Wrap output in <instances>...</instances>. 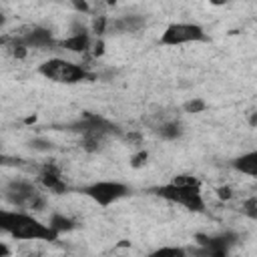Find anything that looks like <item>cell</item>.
I'll list each match as a JSON object with an SVG mask.
<instances>
[{"instance_id": "e0dca14e", "label": "cell", "mask_w": 257, "mask_h": 257, "mask_svg": "<svg viewBox=\"0 0 257 257\" xmlns=\"http://www.w3.org/2000/svg\"><path fill=\"white\" fill-rule=\"evenodd\" d=\"M243 213L249 217V219H255L257 221V199H247L243 203Z\"/></svg>"}, {"instance_id": "9a60e30c", "label": "cell", "mask_w": 257, "mask_h": 257, "mask_svg": "<svg viewBox=\"0 0 257 257\" xmlns=\"http://www.w3.org/2000/svg\"><path fill=\"white\" fill-rule=\"evenodd\" d=\"M108 26H110V20L104 16V14H98V16H94V20H92V32H94V36H102V34H106L108 32Z\"/></svg>"}, {"instance_id": "603a6c76", "label": "cell", "mask_w": 257, "mask_h": 257, "mask_svg": "<svg viewBox=\"0 0 257 257\" xmlns=\"http://www.w3.org/2000/svg\"><path fill=\"white\" fill-rule=\"evenodd\" d=\"M249 122H251V126L257 124V112H251V114H249Z\"/></svg>"}, {"instance_id": "7c38bea8", "label": "cell", "mask_w": 257, "mask_h": 257, "mask_svg": "<svg viewBox=\"0 0 257 257\" xmlns=\"http://www.w3.org/2000/svg\"><path fill=\"white\" fill-rule=\"evenodd\" d=\"M231 167L235 171H239L241 175H247V177H257V149L255 151H249V153H243L241 157H237Z\"/></svg>"}, {"instance_id": "ba28073f", "label": "cell", "mask_w": 257, "mask_h": 257, "mask_svg": "<svg viewBox=\"0 0 257 257\" xmlns=\"http://www.w3.org/2000/svg\"><path fill=\"white\" fill-rule=\"evenodd\" d=\"M197 241L203 245V253L211 255H225L229 247L237 241L235 233H221V235H197Z\"/></svg>"}, {"instance_id": "2e32d148", "label": "cell", "mask_w": 257, "mask_h": 257, "mask_svg": "<svg viewBox=\"0 0 257 257\" xmlns=\"http://www.w3.org/2000/svg\"><path fill=\"white\" fill-rule=\"evenodd\" d=\"M205 100H201V98H193V100H187L185 104H183V108H185V112H203L205 110Z\"/></svg>"}, {"instance_id": "8992f818", "label": "cell", "mask_w": 257, "mask_h": 257, "mask_svg": "<svg viewBox=\"0 0 257 257\" xmlns=\"http://www.w3.org/2000/svg\"><path fill=\"white\" fill-rule=\"evenodd\" d=\"M80 193L86 195L88 199H92L96 205L108 207V205L120 201L122 197H126L131 193V189H128V185L118 183V181H96V183L82 187Z\"/></svg>"}, {"instance_id": "ffe728a7", "label": "cell", "mask_w": 257, "mask_h": 257, "mask_svg": "<svg viewBox=\"0 0 257 257\" xmlns=\"http://www.w3.org/2000/svg\"><path fill=\"white\" fill-rule=\"evenodd\" d=\"M72 6H74L78 12H84V14L90 10V8H88V4H86V0H72Z\"/></svg>"}, {"instance_id": "d6986e66", "label": "cell", "mask_w": 257, "mask_h": 257, "mask_svg": "<svg viewBox=\"0 0 257 257\" xmlns=\"http://www.w3.org/2000/svg\"><path fill=\"white\" fill-rule=\"evenodd\" d=\"M157 255H165V253H171V255H183L185 251L183 249H179V247H161L159 251H155Z\"/></svg>"}, {"instance_id": "30bf717a", "label": "cell", "mask_w": 257, "mask_h": 257, "mask_svg": "<svg viewBox=\"0 0 257 257\" xmlns=\"http://www.w3.org/2000/svg\"><path fill=\"white\" fill-rule=\"evenodd\" d=\"M92 36L88 32H80V34H70L64 40L58 42L60 48L68 50V52H78V54H86L92 48Z\"/></svg>"}, {"instance_id": "7402d4cb", "label": "cell", "mask_w": 257, "mask_h": 257, "mask_svg": "<svg viewBox=\"0 0 257 257\" xmlns=\"http://www.w3.org/2000/svg\"><path fill=\"white\" fill-rule=\"evenodd\" d=\"M4 255H10V249L4 243H0V257H4Z\"/></svg>"}, {"instance_id": "8fae6325", "label": "cell", "mask_w": 257, "mask_h": 257, "mask_svg": "<svg viewBox=\"0 0 257 257\" xmlns=\"http://www.w3.org/2000/svg\"><path fill=\"white\" fill-rule=\"evenodd\" d=\"M38 177H40V183H42L46 189H50V191H54V193H64V191H66V185H64V181L60 179V171H58L56 167L44 165Z\"/></svg>"}, {"instance_id": "cb8c5ba5", "label": "cell", "mask_w": 257, "mask_h": 257, "mask_svg": "<svg viewBox=\"0 0 257 257\" xmlns=\"http://www.w3.org/2000/svg\"><path fill=\"white\" fill-rule=\"evenodd\" d=\"M213 4H225V2H229V0H211Z\"/></svg>"}, {"instance_id": "44dd1931", "label": "cell", "mask_w": 257, "mask_h": 257, "mask_svg": "<svg viewBox=\"0 0 257 257\" xmlns=\"http://www.w3.org/2000/svg\"><path fill=\"white\" fill-rule=\"evenodd\" d=\"M217 195H219V199H225V201L233 197V193H231L229 187H219V189H217Z\"/></svg>"}, {"instance_id": "5bb4252c", "label": "cell", "mask_w": 257, "mask_h": 257, "mask_svg": "<svg viewBox=\"0 0 257 257\" xmlns=\"http://www.w3.org/2000/svg\"><path fill=\"white\" fill-rule=\"evenodd\" d=\"M48 225H50L58 235H60V233H68V231H72V229L76 227V223H74L70 217L62 215V213H52L50 219H48Z\"/></svg>"}, {"instance_id": "4fadbf2b", "label": "cell", "mask_w": 257, "mask_h": 257, "mask_svg": "<svg viewBox=\"0 0 257 257\" xmlns=\"http://www.w3.org/2000/svg\"><path fill=\"white\" fill-rule=\"evenodd\" d=\"M157 135L161 139H167V141H175L183 135V124L179 120H161V124L155 126Z\"/></svg>"}, {"instance_id": "9c48e42d", "label": "cell", "mask_w": 257, "mask_h": 257, "mask_svg": "<svg viewBox=\"0 0 257 257\" xmlns=\"http://www.w3.org/2000/svg\"><path fill=\"white\" fill-rule=\"evenodd\" d=\"M147 20L139 14H126V16H118L114 20H110L108 32H116V34H128V32H139L141 28H145Z\"/></svg>"}, {"instance_id": "52a82bcc", "label": "cell", "mask_w": 257, "mask_h": 257, "mask_svg": "<svg viewBox=\"0 0 257 257\" xmlns=\"http://www.w3.org/2000/svg\"><path fill=\"white\" fill-rule=\"evenodd\" d=\"M20 42H24L28 48H52L58 46V42L52 38V32L44 26H26L14 34Z\"/></svg>"}, {"instance_id": "5b68a950", "label": "cell", "mask_w": 257, "mask_h": 257, "mask_svg": "<svg viewBox=\"0 0 257 257\" xmlns=\"http://www.w3.org/2000/svg\"><path fill=\"white\" fill-rule=\"evenodd\" d=\"M205 40H207V32L203 30V26L195 22H173L161 34L163 46H183V44L205 42Z\"/></svg>"}, {"instance_id": "6da1fadb", "label": "cell", "mask_w": 257, "mask_h": 257, "mask_svg": "<svg viewBox=\"0 0 257 257\" xmlns=\"http://www.w3.org/2000/svg\"><path fill=\"white\" fill-rule=\"evenodd\" d=\"M0 229L18 241H56L58 233L28 211H0Z\"/></svg>"}, {"instance_id": "ac0fdd59", "label": "cell", "mask_w": 257, "mask_h": 257, "mask_svg": "<svg viewBox=\"0 0 257 257\" xmlns=\"http://www.w3.org/2000/svg\"><path fill=\"white\" fill-rule=\"evenodd\" d=\"M147 159H149V153H147V151H139V153H135V155L131 157V167L139 169V167L147 165Z\"/></svg>"}, {"instance_id": "277c9868", "label": "cell", "mask_w": 257, "mask_h": 257, "mask_svg": "<svg viewBox=\"0 0 257 257\" xmlns=\"http://www.w3.org/2000/svg\"><path fill=\"white\" fill-rule=\"evenodd\" d=\"M38 72L54 82H62V84H74L86 78H92V74L82 66V64H74L70 60L64 58H50L46 62H42L38 66Z\"/></svg>"}, {"instance_id": "3957f363", "label": "cell", "mask_w": 257, "mask_h": 257, "mask_svg": "<svg viewBox=\"0 0 257 257\" xmlns=\"http://www.w3.org/2000/svg\"><path fill=\"white\" fill-rule=\"evenodd\" d=\"M4 199L10 205H14L18 209H24V211H42L44 205H46L42 193L30 181H24V179L10 181L4 187Z\"/></svg>"}, {"instance_id": "7a4b0ae2", "label": "cell", "mask_w": 257, "mask_h": 257, "mask_svg": "<svg viewBox=\"0 0 257 257\" xmlns=\"http://www.w3.org/2000/svg\"><path fill=\"white\" fill-rule=\"evenodd\" d=\"M153 193L157 197H161L169 203L181 205L193 213L205 211V199L201 193V183H199V179H195L191 175H177L171 183L155 187Z\"/></svg>"}]
</instances>
